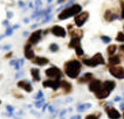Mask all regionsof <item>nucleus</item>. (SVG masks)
<instances>
[{"mask_svg":"<svg viewBox=\"0 0 124 119\" xmlns=\"http://www.w3.org/2000/svg\"><path fill=\"white\" fill-rule=\"evenodd\" d=\"M12 33H13V28H8L6 30V35H11Z\"/></svg>","mask_w":124,"mask_h":119,"instance_id":"473e14b6","label":"nucleus"},{"mask_svg":"<svg viewBox=\"0 0 124 119\" xmlns=\"http://www.w3.org/2000/svg\"><path fill=\"white\" fill-rule=\"evenodd\" d=\"M69 48L75 49L77 56L83 55V49H82V46H81V39H78V37H71V40L69 42Z\"/></svg>","mask_w":124,"mask_h":119,"instance_id":"39448f33","label":"nucleus"},{"mask_svg":"<svg viewBox=\"0 0 124 119\" xmlns=\"http://www.w3.org/2000/svg\"><path fill=\"white\" fill-rule=\"evenodd\" d=\"M49 111L53 113V112H54V107H53V106H50V107H49Z\"/></svg>","mask_w":124,"mask_h":119,"instance_id":"4c0bfd02","label":"nucleus"},{"mask_svg":"<svg viewBox=\"0 0 124 119\" xmlns=\"http://www.w3.org/2000/svg\"><path fill=\"white\" fill-rule=\"evenodd\" d=\"M109 95H110V93H109L107 90H104L103 88H101L98 91L95 92V96H96V98H98V99H104V98L108 97Z\"/></svg>","mask_w":124,"mask_h":119,"instance_id":"aec40b11","label":"nucleus"},{"mask_svg":"<svg viewBox=\"0 0 124 119\" xmlns=\"http://www.w3.org/2000/svg\"><path fill=\"white\" fill-rule=\"evenodd\" d=\"M115 86H116V83H115L114 81H105V82L102 83V88H103L104 90L108 91L109 93L115 89Z\"/></svg>","mask_w":124,"mask_h":119,"instance_id":"dca6fc26","label":"nucleus"},{"mask_svg":"<svg viewBox=\"0 0 124 119\" xmlns=\"http://www.w3.org/2000/svg\"><path fill=\"white\" fill-rule=\"evenodd\" d=\"M101 40H102L104 43H110V41H111L110 37H109V36H105V35H102V36H101Z\"/></svg>","mask_w":124,"mask_h":119,"instance_id":"cd10ccee","label":"nucleus"},{"mask_svg":"<svg viewBox=\"0 0 124 119\" xmlns=\"http://www.w3.org/2000/svg\"><path fill=\"white\" fill-rule=\"evenodd\" d=\"M109 72L114 77L118 78V79H123L124 78V68L121 67L119 64H117V65H109Z\"/></svg>","mask_w":124,"mask_h":119,"instance_id":"423d86ee","label":"nucleus"},{"mask_svg":"<svg viewBox=\"0 0 124 119\" xmlns=\"http://www.w3.org/2000/svg\"><path fill=\"white\" fill-rule=\"evenodd\" d=\"M85 119H100V113H97V114H89V116H87Z\"/></svg>","mask_w":124,"mask_h":119,"instance_id":"c85d7f7f","label":"nucleus"},{"mask_svg":"<svg viewBox=\"0 0 124 119\" xmlns=\"http://www.w3.org/2000/svg\"><path fill=\"white\" fill-rule=\"evenodd\" d=\"M48 2H52V0H48Z\"/></svg>","mask_w":124,"mask_h":119,"instance_id":"79ce46f5","label":"nucleus"},{"mask_svg":"<svg viewBox=\"0 0 124 119\" xmlns=\"http://www.w3.org/2000/svg\"><path fill=\"white\" fill-rule=\"evenodd\" d=\"M9 48H11V46H5V47H4V49H5V50H8Z\"/></svg>","mask_w":124,"mask_h":119,"instance_id":"58836bf2","label":"nucleus"},{"mask_svg":"<svg viewBox=\"0 0 124 119\" xmlns=\"http://www.w3.org/2000/svg\"><path fill=\"white\" fill-rule=\"evenodd\" d=\"M80 12H82V6L78 5V4H73L71 6H69L66 9H63L61 13L57 15V18H59V20H66L68 18L75 16L76 14H78Z\"/></svg>","mask_w":124,"mask_h":119,"instance_id":"f03ea898","label":"nucleus"},{"mask_svg":"<svg viewBox=\"0 0 124 119\" xmlns=\"http://www.w3.org/2000/svg\"><path fill=\"white\" fill-rule=\"evenodd\" d=\"M64 114H66V110H63V111L61 112V114H60V116H61V117H63Z\"/></svg>","mask_w":124,"mask_h":119,"instance_id":"e433bc0d","label":"nucleus"},{"mask_svg":"<svg viewBox=\"0 0 124 119\" xmlns=\"http://www.w3.org/2000/svg\"><path fill=\"white\" fill-rule=\"evenodd\" d=\"M13 55V54H12V53H8V54H7L6 56H5V57H6V58H9V57H11V56Z\"/></svg>","mask_w":124,"mask_h":119,"instance_id":"c9c22d12","label":"nucleus"},{"mask_svg":"<svg viewBox=\"0 0 124 119\" xmlns=\"http://www.w3.org/2000/svg\"><path fill=\"white\" fill-rule=\"evenodd\" d=\"M7 16H8V18H12V16H13V13H12V12H8V13H7Z\"/></svg>","mask_w":124,"mask_h":119,"instance_id":"f704fd0d","label":"nucleus"},{"mask_svg":"<svg viewBox=\"0 0 124 119\" xmlns=\"http://www.w3.org/2000/svg\"><path fill=\"white\" fill-rule=\"evenodd\" d=\"M0 104H1V100H0Z\"/></svg>","mask_w":124,"mask_h":119,"instance_id":"c03bdc74","label":"nucleus"},{"mask_svg":"<svg viewBox=\"0 0 124 119\" xmlns=\"http://www.w3.org/2000/svg\"><path fill=\"white\" fill-rule=\"evenodd\" d=\"M70 119H81V116H73Z\"/></svg>","mask_w":124,"mask_h":119,"instance_id":"72a5a7b5","label":"nucleus"},{"mask_svg":"<svg viewBox=\"0 0 124 119\" xmlns=\"http://www.w3.org/2000/svg\"><path fill=\"white\" fill-rule=\"evenodd\" d=\"M46 76L48 77L49 79H55V81H60L63 76V72L61 69H59L57 67H50L46 70Z\"/></svg>","mask_w":124,"mask_h":119,"instance_id":"20e7f679","label":"nucleus"},{"mask_svg":"<svg viewBox=\"0 0 124 119\" xmlns=\"http://www.w3.org/2000/svg\"><path fill=\"white\" fill-rule=\"evenodd\" d=\"M42 34H43V32H42L41 29H38V30H35L33 32L32 34L29 35V39H28V43L29 44H38L39 42L41 41L42 39Z\"/></svg>","mask_w":124,"mask_h":119,"instance_id":"6e6552de","label":"nucleus"},{"mask_svg":"<svg viewBox=\"0 0 124 119\" xmlns=\"http://www.w3.org/2000/svg\"><path fill=\"white\" fill-rule=\"evenodd\" d=\"M57 2H59V4H62V2H64V0H59Z\"/></svg>","mask_w":124,"mask_h":119,"instance_id":"a19ab883","label":"nucleus"},{"mask_svg":"<svg viewBox=\"0 0 124 119\" xmlns=\"http://www.w3.org/2000/svg\"><path fill=\"white\" fill-rule=\"evenodd\" d=\"M18 86H19L20 89H22V90H25L26 92H32V91H33L32 84L29 83L28 81H26V79L19 81V82H18Z\"/></svg>","mask_w":124,"mask_h":119,"instance_id":"4468645a","label":"nucleus"},{"mask_svg":"<svg viewBox=\"0 0 124 119\" xmlns=\"http://www.w3.org/2000/svg\"><path fill=\"white\" fill-rule=\"evenodd\" d=\"M47 106H48V105H47V104H45V105H43V107H42V110H43V111H45V110H46V107H47Z\"/></svg>","mask_w":124,"mask_h":119,"instance_id":"ea45409f","label":"nucleus"},{"mask_svg":"<svg viewBox=\"0 0 124 119\" xmlns=\"http://www.w3.org/2000/svg\"><path fill=\"white\" fill-rule=\"evenodd\" d=\"M50 32L55 35V36H57V37H64V36L67 35L66 29L63 27H61V26H54V27L50 29Z\"/></svg>","mask_w":124,"mask_h":119,"instance_id":"9b49d317","label":"nucleus"},{"mask_svg":"<svg viewBox=\"0 0 124 119\" xmlns=\"http://www.w3.org/2000/svg\"><path fill=\"white\" fill-rule=\"evenodd\" d=\"M42 96H43L42 95V91H39L38 95H36V97H35V99H40V98H42Z\"/></svg>","mask_w":124,"mask_h":119,"instance_id":"2f4dec72","label":"nucleus"},{"mask_svg":"<svg viewBox=\"0 0 124 119\" xmlns=\"http://www.w3.org/2000/svg\"><path fill=\"white\" fill-rule=\"evenodd\" d=\"M116 40H117L118 42H124V33L123 32H119L117 34V36H116Z\"/></svg>","mask_w":124,"mask_h":119,"instance_id":"bb28decb","label":"nucleus"},{"mask_svg":"<svg viewBox=\"0 0 124 119\" xmlns=\"http://www.w3.org/2000/svg\"><path fill=\"white\" fill-rule=\"evenodd\" d=\"M89 90L93 91V92H96V91H98L101 88H102V82L100 81V79H91L89 82Z\"/></svg>","mask_w":124,"mask_h":119,"instance_id":"f8f14e48","label":"nucleus"},{"mask_svg":"<svg viewBox=\"0 0 124 119\" xmlns=\"http://www.w3.org/2000/svg\"><path fill=\"white\" fill-rule=\"evenodd\" d=\"M121 5H122V14H121V18H122V19H124V1H122V2H121Z\"/></svg>","mask_w":124,"mask_h":119,"instance_id":"7c9ffc66","label":"nucleus"},{"mask_svg":"<svg viewBox=\"0 0 124 119\" xmlns=\"http://www.w3.org/2000/svg\"><path fill=\"white\" fill-rule=\"evenodd\" d=\"M123 118H124V113H123Z\"/></svg>","mask_w":124,"mask_h":119,"instance_id":"37998d69","label":"nucleus"},{"mask_svg":"<svg viewBox=\"0 0 124 119\" xmlns=\"http://www.w3.org/2000/svg\"><path fill=\"white\" fill-rule=\"evenodd\" d=\"M82 70V63L78 60H69L64 63V74L69 78H77Z\"/></svg>","mask_w":124,"mask_h":119,"instance_id":"f257e3e1","label":"nucleus"},{"mask_svg":"<svg viewBox=\"0 0 124 119\" xmlns=\"http://www.w3.org/2000/svg\"><path fill=\"white\" fill-rule=\"evenodd\" d=\"M60 88L63 89V92H66V93H69L70 91H71V84L67 82V81H60Z\"/></svg>","mask_w":124,"mask_h":119,"instance_id":"6ab92c4d","label":"nucleus"},{"mask_svg":"<svg viewBox=\"0 0 124 119\" xmlns=\"http://www.w3.org/2000/svg\"><path fill=\"white\" fill-rule=\"evenodd\" d=\"M49 50H50L52 53H56V51H59V46H57L56 43H50Z\"/></svg>","mask_w":124,"mask_h":119,"instance_id":"a878e982","label":"nucleus"},{"mask_svg":"<svg viewBox=\"0 0 124 119\" xmlns=\"http://www.w3.org/2000/svg\"><path fill=\"white\" fill-rule=\"evenodd\" d=\"M121 63V56L119 55H112L109 57V65H117Z\"/></svg>","mask_w":124,"mask_h":119,"instance_id":"412c9836","label":"nucleus"},{"mask_svg":"<svg viewBox=\"0 0 124 119\" xmlns=\"http://www.w3.org/2000/svg\"><path fill=\"white\" fill-rule=\"evenodd\" d=\"M117 18L118 16L116 14H114L112 11H107L105 14H104V19L107 21H112V20H115V19H117Z\"/></svg>","mask_w":124,"mask_h":119,"instance_id":"5701e85b","label":"nucleus"},{"mask_svg":"<svg viewBox=\"0 0 124 119\" xmlns=\"http://www.w3.org/2000/svg\"><path fill=\"white\" fill-rule=\"evenodd\" d=\"M23 53H25V57L26 58H28V60H33L35 57V54H34V50H33V48H32V44H29V43H27V44H25V47H23Z\"/></svg>","mask_w":124,"mask_h":119,"instance_id":"ddd939ff","label":"nucleus"},{"mask_svg":"<svg viewBox=\"0 0 124 119\" xmlns=\"http://www.w3.org/2000/svg\"><path fill=\"white\" fill-rule=\"evenodd\" d=\"M43 102H45L43 99H41V100H38V102L35 103V107H38V109H39V107H41V105H42V103H43Z\"/></svg>","mask_w":124,"mask_h":119,"instance_id":"c756f323","label":"nucleus"},{"mask_svg":"<svg viewBox=\"0 0 124 119\" xmlns=\"http://www.w3.org/2000/svg\"><path fill=\"white\" fill-rule=\"evenodd\" d=\"M43 86L45 88H50L53 90H57L60 88V81H55V79H46L43 81Z\"/></svg>","mask_w":124,"mask_h":119,"instance_id":"9d476101","label":"nucleus"},{"mask_svg":"<svg viewBox=\"0 0 124 119\" xmlns=\"http://www.w3.org/2000/svg\"><path fill=\"white\" fill-rule=\"evenodd\" d=\"M105 112H107L108 117L110 119H119L121 118V113H119L118 110H116L114 106H110V105L105 106Z\"/></svg>","mask_w":124,"mask_h":119,"instance_id":"1a4fd4ad","label":"nucleus"},{"mask_svg":"<svg viewBox=\"0 0 124 119\" xmlns=\"http://www.w3.org/2000/svg\"><path fill=\"white\" fill-rule=\"evenodd\" d=\"M93 78H94V75H93L91 72H87V74H84L81 78H78L77 82H78V83H89Z\"/></svg>","mask_w":124,"mask_h":119,"instance_id":"a211bd4d","label":"nucleus"},{"mask_svg":"<svg viewBox=\"0 0 124 119\" xmlns=\"http://www.w3.org/2000/svg\"><path fill=\"white\" fill-rule=\"evenodd\" d=\"M70 29H69V34L71 37H78V39H81L83 36V32L81 29H75V28H71V26H68Z\"/></svg>","mask_w":124,"mask_h":119,"instance_id":"f3484780","label":"nucleus"},{"mask_svg":"<svg viewBox=\"0 0 124 119\" xmlns=\"http://www.w3.org/2000/svg\"><path fill=\"white\" fill-rule=\"evenodd\" d=\"M32 61H33V63H35L36 65H45V64H48L49 63L48 58H47V57H43V56H35Z\"/></svg>","mask_w":124,"mask_h":119,"instance_id":"2eb2a0df","label":"nucleus"},{"mask_svg":"<svg viewBox=\"0 0 124 119\" xmlns=\"http://www.w3.org/2000/svg\"><path fill=\"white\" fill-rule=\"evenodd\" d=\"M88 18H89V13L88 12H85V11H83V12H80L78 14H76L75 15V25L77 27H82L83 25L87 22L88 20Z\"/></svg>","mask_w":124,"mask_h":119,"instance_id":"0eeeda50","label":"nucleus"},{"mask_svg":"<svg viewBox=\"0 0 124 119\" xmlns=\"http://www.w3.org/2000/svg\"><path fill=\"white\" fill-rule=\"evenodd\" d=\"M117 50V46H115V44H110L108 48H107V53H108V55L109 56H112L115 54V51Z\"/></svg>","mask_w":124,"mask_h":119,"instance_id":"b1692460","label":"nucleus"},{"mask_svg":"<svg viewBox=\"0 0 124 119\" xmlns=\"http://www.w3.org/2000/svg\"><path fill=\"white\" fill-rule=\"evenodd\" d=\"M91 107V104H89V103H87V104H82V105H78L77 106V111L78 112H83L85 111V110H88V109H90Z\"/></svg>","mask_w":124,"mask_h":119,"instance_id":"393cba45","label":"nucleus"},{"mask_svg":"<svg viewBox=\"0 0 124 119\" xmlns=\"http://www.w3.org/2000/svg\"><path fill=\"white\" fill-rule=\"evenodd\" d=\"M87 67H90V68H95L97 65H100V64H104L105 61H104L103 56L101 53H96L95 55L93 56V57H90V58H84L82 61Z\"/></svg>","mask_w":124,"mask_h":119,"instance_id":"7ed1b4c3","label":"nucleus"},{"mask_svg":"<svg viewBox=\"0 0 124 119\" xmlns=\"http://www.w3.org/2000/svg\"><path fill=\"white\" fill-rule=\"evenodd\" d=\"M31 75L33 77V81L35 82H39L40 81V70L38 69V68H33V69H31Z\"/></svg>","mask_w":124,"mask_h":119,"instance_id":"4be33fe9","label":"nucleus"}]
</instances>
